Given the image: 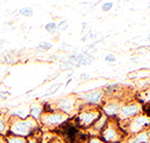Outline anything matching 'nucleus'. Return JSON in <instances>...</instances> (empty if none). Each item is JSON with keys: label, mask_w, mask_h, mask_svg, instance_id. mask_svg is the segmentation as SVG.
<instances>
[{"label": "nucleus", "mask_w": 150, "mask_h": 143, "mask_svg": "<svg viewBox=\"0 0 150 143\" xmlns=\"http://www.w3.org/2000/svg\"><path fill=\"white\" fill-rule=\"evenodd\" d=\"M38 130H40V124L33 118H26V119L16 118L11 120L8 124V134L24 138L32 136Z\"/></svg>", "instance_id": "obj_1"}, {"label": "nucleus", "mask_w": 150, "mask_h": 143, "mask_svg": "<svg viewBox=\"0 0 150 143\" xmlns=\"http://www.w3.org/2000/svg\"><path fill=\"white\" fill-rule=\"evenodd\" d=\"M118 123L120 129L124 131L126 136H132L150 130V118L144 113H139L129 120H124V122L118 120Z\"/></svg>", "instance_id": "obj_2"}, {"label": "nucleus", "mask_w": 150, "mask_h": 143, "mask_svg": "<svg viewBox=\"0 0 150 143\" xmlns=\"http://www.w3.org/2000/svg\"><path fill=\"white\" fill-rule=\"evenodd\" d=\"M100 115H101V110H99L97 106L88 105V106L82 107V109L79 110V113L75 117L74 122L79 127V129L87 130L97 122V119L100 117Z\"/></svg>", "instance_id": "obj_3"}, {"label": "nucleus", "mask_w": 150, "mask_h": 143, "mask_svg": "<svg viewBox=\"0 0 150 143\" xmlns=\"http://www.w3.org/2000/svg\"><path fill=\"white\" fill-rule=\"evenodd\" d=\"M99 136L104 141V143H122L126 137L116 118L108 119L106 127L103 129Z\"/></svg>", "instance_id": "obj_4"}, {"label": "nucleus", "mask_w": 150, "mask_h": 143, "mask_svg": "<svg viewBox=\"0 0 150 143\" xmlns=\"http://www.w3.org/2000/svg\"><path fill=\"white\" fill-rule=\"evenodd\" d=\"M68 120V115L61 111H52V112H44L41 117L42 127L50 130H56L60 125Z\"/></svg>", "instance_id": "obj_5"}, {"label": "nucleus", "mask_w": 150, "mask_h": 143, "mask_svg": "<svg viewBox=\"0 0 150 143\" xmlns=\"http://www.w3.org/2000/svg\"><path fill=\"white\" fill-rule=\"evenodd\" d=\"M142 113V105L139 101H130L123 105L119 110V113L117 116V120L124 122L129 120L131 118L136 117L137 115Z\"/></svg>", "instance_id": "obj_6"}, {"label": "nucleus", "mask_w": 150, "mask_h": 143, "mask_svg": "<svg viewBox=\"0 0 150 143\" xmlns=\"http://www.w3.org/2000/svg\"><path fill=\"white\" fill-rule=\"evenodd\" d=\"M120 107H122V105H120L119 101H117V99H111V100L104 103V105L101 107V110H103L101 112L105 116H107L108 118H111V119L112 118L117 119V116L119 113Z\"/></svg>", "instance_id": "obj_7"}, {"label": "nucleus", "mask_w": 150, "mask_h": 143, "mask_svg": "<svg viewBox=\"0 0 150 143\" xmlns=\"http://www.w3.org/2000/svg\"><path fill=\"white\" fill-rule=\"evenodd\" d=\"M76 103L78 100H73V98H66V99H62L60 103H59V106H57V110L68 115V112H70L71 110L75 109V106H76Z\"/></svg>", "instance_id": "obj_8"}, {"label": "nucleus", "mask_w": 150, "mask_h": 143, "mask_svg": "<svg viewBox=\"0 0 150 143\" xmlns=\"http://www.w3.org/2000/svg\"><path fill=\"white\" fill-rule=\"evenodd\" d=\"M83 99L86 100V103L88 105H92V106H96L98 105L101 99H103V92L101 91H93V92H89L87 94H85Z\"/></svg>", "instance_id": "obj_9"}, {"label": "nucleus", "mask_w": 150, "mask_h": 143, "mask_svg": "<svg viewBox=\"0 0 150 143\" xmlns=\"http://www.w3.org/2000/svg\"><path fill=\"white\" fill-rule=\"evenodd\" d=\"M5 141H6V143H28L26 138L19 137V136H14V135H11V134H7L5 136Z\"/></svg>", "instance_id": "obj_10"}, {"label": "nucleus", "mask_w": 150, "mask_h": 143, "mask_svg": "<svg viewBox=\"0 0 150 143\" xmlns=\"http://www.w3.org/2000/svg\"><path fill=\"white\" fill-rule=\"evenodd\" d=\"M139 101H143L144 104H150V86L144 88L139 93Z\"/></svg>", "instance_id": "obj_11"}, {"label": "nucleus", "mask_w": 150, "mask_h": 143, "mask_svg": "<svg viewBox=\"0 0 150 143\" xmlns=\"http://www.w3.org/2000/svg\"><path fill=\"white\" fill-rule=\"evenodd\" d=\"M41 130H38L37 132H35L32 136H29L26 138V142L28 143H40V136H41Z\"/></svg>", "instance_id": "obj_12"}, {"label": "nucleus", "mask_w": 150, "mask_h": 143, "mask_svg": "<svg viewBox=\"0 0 150 143\" xmlns=\"http://www.w3.org/2000/svg\"><path fill=\"white\" fill-rule=\"evenodd\" d=\"M8 134V125L6 124V122L0 118V135H7Z\"/></svg>", "instance_id": "obj_13"}, {"label": "nucleus", "mask_w": 150, "mask_h": 143, "mask_svg": "<svg viewBox=\"0 0 150 143\" xmlns=\"http://www.w3.org/2000/svg\"><path fill=\"white\" fill-rule=\"evenodd\" d=\"M87 141H88V143H104V141L100 138V136H89Z\"/></svg>", "instance_id": "obj_14"}, {"label": "nucleus", "mask_w": 150, "mask_h": 143, "mask_svg": "<svg viewBox=\"0 0 150 143\" xmlns=\"http://www.w3.org/2000/svg\"><path fill=\"white\" fill-rule=\"evenodd\" d=\"M142 113L148 116L150 118V104H143L142 105Z\"/></svg>", "instance_id": "obj_15"}, {"label": "nucleus", "mask_w": 150, "mask_h": 143, "mask_svg": "<svg viewBox=\"0 0 150 143\" xmlns=\"http://www.w3.org/2000/svg\"><path fill=\"white\" fill-rule=\"evenodd\" d=\"M21 13L24 14V16H31L32 14V10L31 8H24V10H21Z\"/></svg>", "instance_id": "obj_16"}, {"label": "nucleus", "mask_w": 150, "mask_h": 143, "mask_svg": "<svg viewBox=\"0 0 150 143\" xmlns=\"http://www.w3.org/2000/svg\"><path fill=\"white\" fill-rule=\"evenodd\" d=\"M105 59H106V61H107V62H115V61H116V56H115V55H112V54L107 55Z\"/></svg>", "instance_id": "obj_17"}, {"label": "nucleus", "mask_w": 150, "mask_h": 143, "mask_svg": "<svg viewBox=\"0 0 150 143\" xmlns=\"http://www.w3.org/2000/svg\"><path fill=\"white\" fill-rule=\"evenodd\" d=\"M112 8V4L111 3H106V4H104V6H103V11H110Z\"/></svg>", "instance_id": "obj_18"}, {"label": "nucleus", "mask_w": 150, "mask_h": 143, "mask_svg": "<svg viewBox=\"0 0 150 143\" xmlns=\"http://www.w3.org/2000/svg\"><path fill=\"white\" fill-rule=\"evenodd\" d=\"M45 29H47L48 31H52V30H55V29H56V24L50 23V24H48V25L45 26Z\"/></svg>", "instance_id": "obj_19"}, {"label": "nucleus", "mask_w": 150, "mask_h": 143, "mask_svg": "<svg viewBox=\"0 0 150 143\" xmlns=\"http://www.w3.org/2000/svg\"><path fill=\"white\" fill-rule=\"evenodd\" d=\"M50 47H51L50 44H41V45H40V49H41V48H42V49H49Z\"/></svg>", "instance_id": "obj_20"}, {"label": "nucleus", "mask_w": 150, "mask_h": 143, "mask_svg": "<svg viewBox=\"0 0 150 143\" xmlns=\"http://www.w3.org/2000/svg\"><path fill=\"white\" fill-rule=\"evenodd\" d=\"M0 143H6V141H5V137H0Z\"/></svg>", "instance_id": "obj_21"}]
</instances>
